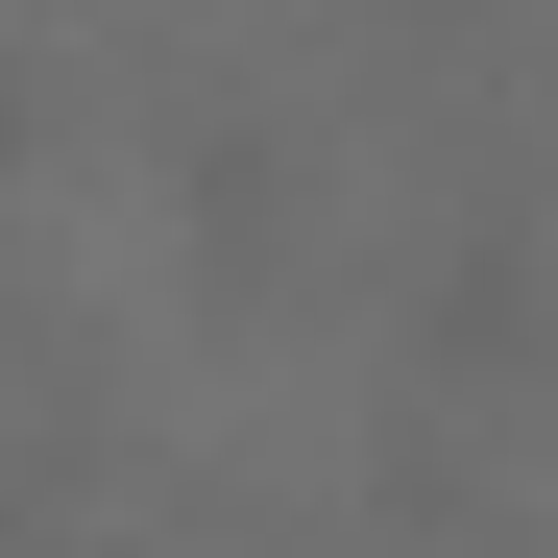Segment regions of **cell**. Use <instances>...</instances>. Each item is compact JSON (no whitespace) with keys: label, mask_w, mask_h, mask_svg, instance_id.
<instances>
[{"label":"cell","mask_w":558,"mask_h":558,"mask_svg":"<svg viewBox=\"0 0 558 558\" xmlns=\"http://www.w3.org/2000/svg\"><path fill=\"white\" fill-rule=\"evenodd\" d=\"M413 364H437V389H510V364H558V267L486 219V243H437L413 267Z\"/></svg>","instance_id":"1"},{"label":"cell","mask_w":558,"mask_h":558,"mask_svg":"<svg viewBox=\"0 0 558 558\" xmlns=\"http://www.w3.org/2000/svg\"><path fill=\"white\" fill-rule=\"evenodd\" d=\"M195 243H219V267L292 243V170H267V146H195Z\"/></svg>","instance_id":"2"}]
</instances>
